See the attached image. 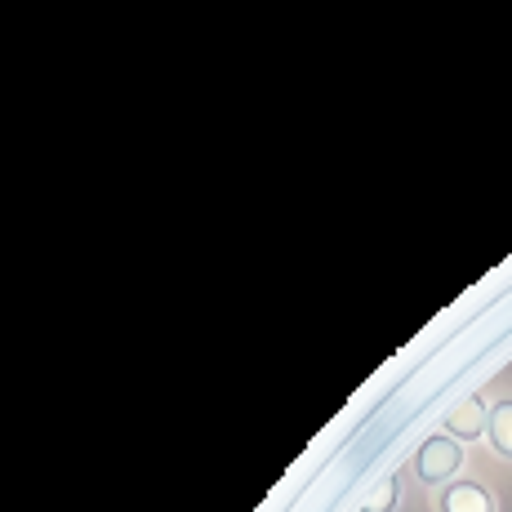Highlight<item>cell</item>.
Masks as SVG:
<instances>
[{
    "label": "cell",
    "mask_w": 512,
    "mask_h": 512,
    "mask_svg": "<svg viewBox=\"0 0 512 512\" xmlns=\"http://www.w3.org/2000/svg\"><path fill=\"white\" fill-rule=\"evenodd\" d=\"M464 468V450H459V441L455 437H428L419 446V455H415V477L423 481V486H450V477Z\"/></svg>",
    "instance_id": "6da1fadb"
},
{
    "label": "cell",
    "mask_w": 512,
    "mask_h": 512,
    "mask_svg": "<svg viewBox=\"0 0 512 512\" xmlns=\"http://www.w3.org/2000/svg\"><path fill=\"white\" fill-rule=\"evenodd\" d=\"M437 512H499V504L481 481H450L437 495Z\"/></svg>",
    "instance_id": "7a4b0ae2"
},
{
    "label": "cell",
    "mask_w": 512,
    "mask_h": 512,
    "mask_svg": "<svg viewBox=\"0 0 512 512\" xmlns=\"http://www.w3.org/2000/svg\"><path fill=\"white\" fill-rule=\"evenodd\" d=\"M486 428H490L486 397H464L446 415V437H455V441H477V437H486Z\"/></svg>",
    "instance_id": "3957f363"
},
{
    "label": "cell",
    "mask_w": 512,
    "mask_h": 512,
    "mask_svg": "<svg viewBox=\"0 0 512 512\" xmlns=\"http://www.w3.org/2000/svg\"><path fill=\"white\" fill-rule=\"evenodd\" d=\"M490 450H495L499 459H512V397L499 401V406H490Z\"/></svg>",
    "instance_id": "277c9868"
},
{
    "label": "cell",
    "mask_w": 512,
    "mask_h": 512,
    "mask_svg": "<svg viewBox=\"0 0 512 512\" xmlns=\"http://www.w3.org/2000/svg\"><path fill=\"white\" fill-rule=\"evenodd\" d=\"M397 504H401V481L388 477L370 490V499L361 504V512H397Z\"/></svg>",
    "instance_id": "5b68a950"
}]
</instances>
